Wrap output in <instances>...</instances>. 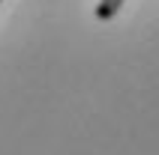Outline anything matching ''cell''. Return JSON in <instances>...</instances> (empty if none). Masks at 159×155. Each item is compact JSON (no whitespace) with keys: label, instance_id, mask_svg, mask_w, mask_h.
<instances>
[{"label":"cell","instance_id":"1","mask_svg":"<svg viewBox=\"0 0 159 155\" xmlns=\"http://www.w3.org/2000/svg\"><path fill=\"white\" fill-rule=\"evenodd\" d=\"M120 6H123V0H99L96 18H99V21H111V18L120 12Z\"/></svg>","mask_w":159,"mask_h":155}]
</instances>
